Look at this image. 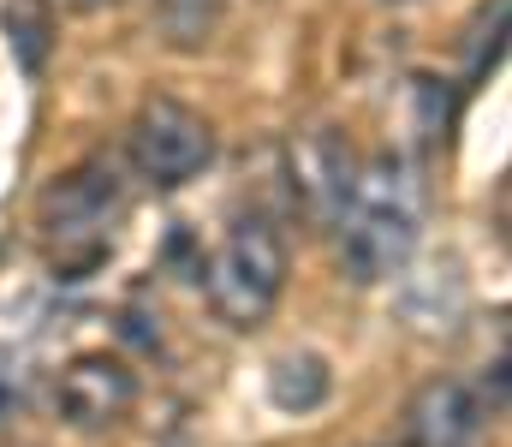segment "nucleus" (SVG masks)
Listing matches in <instances>:
<instances>
[{"mask_svg":"<svg viewBox=\"0 0 512 447\" xmlns=\"http://www.w3.org/2000/svg\"><path fill=\"white\" fill-rule=\"evenodd\" d=\"M340 263L358 287L393 281L423 239V173L411 155H376L340 209Z\"/></svg>","mask_w":512,"mask_h":447,"instance_id":"f257e3e1","label":"nucleus"},{"mask_svg":"<svg viewBox=\"0 0 512 447\" xmlns=\"http://www.w3.org/2000/svg\"><path fill=\"white\" fill-rule=\"evenodd\" d=\"M48 12L36 6V0H6V36H12V54H18V66L24 72H42V60H48Z\"/></svg>","mask_w":512,"mask_h":447,"instance_id":"1a4fd4ad","label":"nucleus"},{"mask_svg":"<svg viewBox=\"0 0 512 447\" xmlns=\"http://www.w3.org/2000/svg\"><path fill=\"white\" fill-rule=\"evenodd\" d=\"M60 6H72V12H90V6H102V0H60Z\"/></svg>","mask_w":512,"mask_h":447,"instance_id":"9d476101","label":"nucleus"},{"mask_svg":"<svg viewBox=\"0 0 512 447\" xmlns=\"http://www.w3.org/2000/svg\"><path fill=\"white\" fill-rule=\"evenodd\" d=\"M203 287H209V304L227 328H262L268 310L286 293V245L274 233L268 215H239L221 245L209 251L203 263Z\"/></svg>","mask_w":512,"mask_h":447,"instance_id":"7ed1b4c3","label":"nucleus"},{"mask_svg":"<svg viewBox=\"0 0 512 447\" xmlns=\"http://www.w3.org/2000/svg\"><path fill=\"white\" fill-rule=\"evenodd\" d=\"M292 185L304 191V209L316 221H340V209L358 185V155L334 132H310V138L292 144Z\"/></svg>","mask_w":512,"mask_h":447,"instance_id":"0eeeda50","label":"nucleus"},{"mask_svg":"<svg viewBox=\"0 0 512 447\" xmlns=\"http://www.w3.org/2000/svg\"><path fill=\"white\" fill-rule=\"evenodd\" d=\"M126 209H131L126 161H120V155H84L78 167H66V173L36 197V227H42L54 263L90 269V263L114 245Z\"/></svg>","mask_w":512,"mask_h":447,"instance_id":"f03ea898","label":"nucleus"},{"mask_svg":"<svg viewBox=\"0 0 512 447\" xmlns=\"http://www.w3.org/2000/svg\"><path fill=\"white\" fill-rule=\"evenodd\" d=\"M328 388H334V376H328V364L316 358V352H286V358H274V370H268V400L280 406V412H316L322 400H328Z\"/></svg>","mask_w":512,"mask_h":447,"instance_id":"6e6552de","label":"nucleus"},{"mask_svg":"<svg viewBox=\"0 0 512 447\" xmlns=\"http://www.w3.org/2000/svg\"><path fill=\"white\" fill-rule=\"evenodd\" d=\"M483 436V400L459 376H429L405 400V447H471Z\"/></svg>","mask_w":512,"mask_h":447,"instance_id":"423d86ee","label":"nucleus"},{"mask_svg":"<svg viewBox=\"0 0 512 447\" xmlns=\"http://www.w3.org/2000/svg\"><path fill=\"white\" fill-rule=\"evenodd\" d=\"M126 144H131L137 179L173 191V185L197 179V173L215 161V126H209L197 108L173 102V96H149V102L137 108V120H131Z\"/></svg>","mask_w":512,"mask_h":447,"instance_id":"20e7f679","label":"nucleus"},{"mask_svg":"<svg viewBox=\"0 0 512 447\" xmlns=\"http://www.w3.org/2000/svg\"><path fill=\"white\" fill-rule=\"evenodd\" d=\"M131 406H137V370L120 352H78L54 382V412L78 436L114 430Z\"/></svg>","mask_w":512,"mask_h":447,"instance_id":"39448f33","label":"nucleus"}]
</instances>
